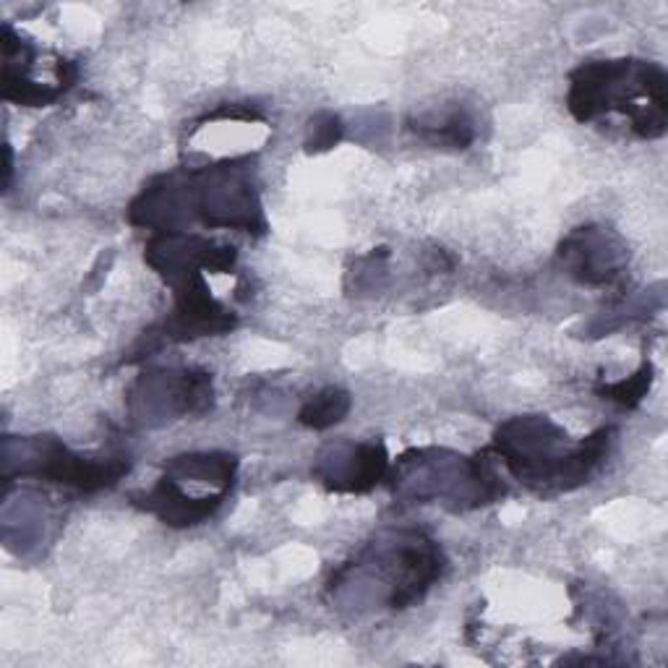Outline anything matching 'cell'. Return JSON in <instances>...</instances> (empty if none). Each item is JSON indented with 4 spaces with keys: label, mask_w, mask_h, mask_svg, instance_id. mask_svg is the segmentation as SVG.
<instances>
[{
    "label": "cell",
    "mask_w": 668,
    "mask_h": 668,
    "mask_svg": "<svg viewBox=\"0 0 668 668\" xmlns=\"http://www.w3.org/2000/svg\"><path fill=\"white\" fill-rule=\"evenodd\" d=\"M345 407H348V402L345 397H334V395H326V397H319L316 402H311L306 410H303V423H308V426H329V423H334V421H340L337 415H343L345 413Z\"/></svg>",
    "instance_id": "obj_1"
}]
</instances>
